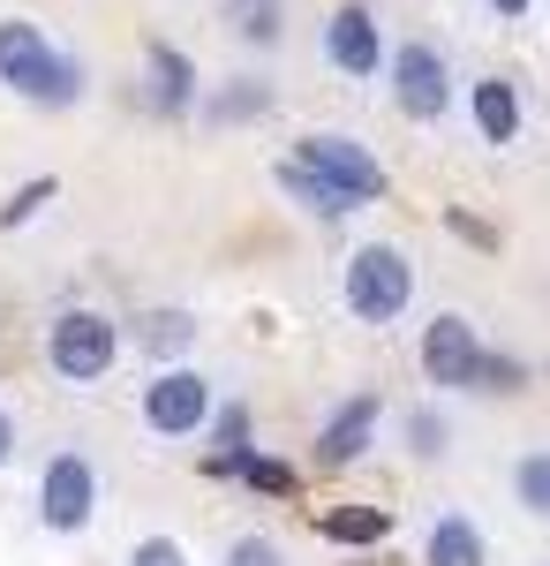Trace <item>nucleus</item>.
I'll use <instances>...</instances> for the list:
<instances>
[{"label": "nucleus", "mask_w": 550, "mask_h": 566, "mask_svg": "<svg viewBox=\"0 0 550 566\" xmlns=\"http://www.w3.org/2000/svg\"><path fill=\"white\" fill-rule=\"evenodd\" d=\"M226 15H234V39H250V45H279V0H234Z\"/></svg>", "instance_id": "obj_21"}, {"label": "nucleus", "mask_w": 550, "mask_h": 566, "mask_svg": "<svg viewBox=\"0 0 550 566\" xmlns=\"http://www.w3.org/2000/svg\"><path fill=\"white\" fill-rule=\"evenodd\" d=\"M512 506H520L528 522H550V446H528V453L512 461Z\"/></svg>", "instance_id": "obj_16"}, {"label": "nucleus", "mask_w": 550, "mask_h": 566, "mask_svg": "<svg viewBox=\"0 0 550 566\" xmlns=\"http://www.w3.org/2000/svg\"><path fill=\"white\" fill-rule=\"evenodd\" d=\"M423 378L437 392H475V363H483V340H475V317L461 310H437L423 325Z\"/></svg>", "instance_id": "obj_8"}, {"label": "nucleus", "mask_w": 550, "mask_h": 566, "mask_svg": "<svg viewBox=\"0 0 550 566\" xmlns=\"http://www.w3.org/2000/svg\"><path fill=\"white\" fill-rule=\"evenodd\" d=\"M136 340H144L151 355H189L197 348V317H189V310H151Z\"/></svg>", "instance_id": "obj_18"}, {"label": "nucleus", "mask_w": 550, "mask_h": 566, "mask_svg": "<svg viewBox=\"0 0 550 566\" xmlns=\"http://www.w3.org/2000/svg\"><path fill=\"white\" fill-rule=\"evenodd\" d=\"M295 167H309L317 181H332L339 197H355V205H370V197H384V167L370 144H355V136L339 129H309L295 144Z\"/></svg>", "instance_id": "obj_7"}, {"label": "nucleus", "mask_w": 550, "mask_h": 566, "mask_svg": "<svg viewBox=\"0 0 550 566\" xmlns=\"http://www.w3.org/2000/svg\"><path fill=\"white\" fill-rule=\"evenodd\" d=\"M8 461H15V416L0 408V469H8Z\"/></svg>", "instance_id": "obj_26"}, {"label": "nucleus", "mask_w": 550, "mask_h": 566, "mask_svg": "<svg viewBox=\"0 0 550 566\" xmlns=\"http://www.w3.org/2000/svg\"><path fill=\"white\" fill-rule=\"evenodd\" d=\"M423 566H490V536L467 514H437L423 536Z\"/></svg>", "instance_id": "obj_13"}, {"label": "nucleus", "mask_w": 550, "mask_h": 566, "mask_svg": "<svg viewBox=\"0 0 550 566\" xmlns=\"http://www.w3.org/2000/svg\"><path fill=\"white\" fill-rule=\"evenodd\" d=\"M520 386H528V363L483 348V363H475V392H520Z\"/></svg>", "instance_id": "obj_23"}, {"label": "nucleus", "mask_w": 550, "mask_h": 566, "mask_svg": "<svg viewBox=\"0 0 550 566\" xmlns=\"http://www.w3.org/2000/svg\"><path fill=\"white\" fill-rule=\"evenodd\" d=\"M384 53H392V39H384L378 8H362V0H347V8H332L325 15V61H332L339 76H355V84H370L384 69Z\"/></svg>", "instance_id": "obj_9"}, {"label": "nucleus", "mask_w": 550, "mask_h": 566, "mask_svg": "<svg viewBox=\"0 0 550 566\" xmlns=\"http://www.w3.org/2000/svg\"><path fill=\"white\" fill-rule=\"evenodd\" d=\"M408 453H415V461H445V453H453V423H445L437 408H415V416H408Z\"/></svg>", "instance_id": "obj_20"}, {"label": "nucleus", "mask_w": 550, "mask_h": 566, "mask_svg": "<svg viewBox=\"0 0 550 566\" xmlns=\"http://www.w3.org/2000/svg\"><path fill=\"white\" fill-rule=\"evenodd\" d=\"M0 84L23 106H39V114H68V106H84L91 76H84V61L61 53L31 15H0Z\"/></svg>", "instance_id": "obj_1"}, {"label": "nucleus", "mask_w": 550, "mask_h": 566, "mask_svg": "<svg viewBox=\"0 0 550 566\" xmlns=\"http://www.w3.org/2000/svg\"><path fill=\"white\" fill-rule=\"evenodd\" d=\"M279 189H287L309 219H347V212H355V197H339L332 181H317L309 167H295V159H279Z\"/></svg>", "instance_id": "obj_15"}, {"label": "nucleus", "mask_w": 550, "mask_h": 566, "mask_svg": "<svg viewBox=\"0 0 550 566\" xmlns=\"http://www.w3.org/2000/svg\"><path fill=\"white\" fill-rule=\"evenodd\" d=\"M53 197H61V181H53V175H31L23 189H15V197H8V205H0V234H15V227H31V219H39L45 205H53Z\"/></svg>", "instance_id": "obj_19"}, {"label": "nucleus", "mask_w": 550, "mask_h": 566, "mask_svg": "<svg viewBox=\"0 0 550 566\" xmlns=\"http://www.w3.org/2000/svg\"><path fill=\"white\" fill-rule=\"evenodd\" d=\"M490 8H498V15H528L536 0H490Z\"/></svg>", "instance_id": "obj_27"}, {"label": "nucleus", "mask_w": 550, "mask_h": 566, "mask_svg": "<svg viewBox=\"0 0 550 566\" xmlns=\"http://www.w3.org/2000/svg\"><path fill=\"white\" fill-rule=\"evenodd\" d=\"M45 363H53L61 386H98L121 363V325L106 310H61L45 325Z\"/></svg>", "instance_id": "obj_3"}, {"label": "nucleus", "mask_w": 550, "mask_h": 566, "mask_svg": "<svg viewBox=\"0 0 550 566\" xmlns=\"http://www.w3.org/2000/svg\"><path fill=\"white\" fill-rule=\"evenodd\" d=\"M339 303L355 325H392V317H408L415 303V258L400 250V242H362L355 258L339 264Z\"/></svg>", "instance_id": "obj_2"}, {"label": "nucleus", "mask_w": 550, "mask_h": 566, "mask_svg": "<svg viewBox=\"0 0 550 566\" xmlns=\"http://www.w3.org/2000/svg\"><path fill=\"white\" fill-rule=\"evenodd\" d=\"M317 536L347 544V552H370L392 536V506H332V514H317Z\"/></svg>", "instance_id": "obj_14"}, {"label": "nucleus", "mask_w": 550, "mask_h": 566, "mask_svg": "<svg viewBox=\"0 0 550 566\" xmlns=\"http://www.w3.org/2000/svg\"><path fill=\"white\" fill-rule=\"evenodd\" d=\"M234 476L250 483V491H264V499H287V491H295V469H287V461H264L256 446L234 461Z\"/></svg>", "instance_id": "obj_22"}, {"label": "nucleus", "mask_w": 550, "mask_h": 566, "mask_svg": "<svg viewBox=\"0 0 550 566\" xmlns=\"http://www.w3.org/2000/svg\"><path fill=\"white\" fill-rule=\"evenodd\" d=\"M128 566H189V552H181V536H144L128 552Z\"/></svg>", "instance_id": "obj_25"}, {"label": "nucleus", "mask_w": 550, "mask_h": 566, "mask_svg": "<svg viewBox=\"0 0 550 566\" xmlns=\"http://www.w3.org/2000/svg\"><path fill=\"white\" fill-rule=\"evenodd\" d=\"M226 566H287V552H279V544H272V536H234V544H226Z\"/></svg>", "instance_id": "obj_24"}, {"label": "nucleus", "mask_w": 550, "mask_h": 566, "mask_svg": "<svg viewBox=\"0 0 550 566\" xmlns=\"http://www.w3.org/2000/svg\"><path fill=\"white\" fill-rule=\"evenodd\" d=\"M378 423H384V400H378V392H355V400L339 408L332 423L317 431V461H325V469H347V461H362V453H370V438H378Z\"/></svg>", "instance_id": "obj_10"}, {"label": "nucleus", "mask_w": 550, "mask_h": 566, "mask_svg": "<svg viewBox=\"0 0 550 566\" xmlns=\"http://www.w3.org/2000/svg\"><path fill=\"white\" fill-rule=\"evenodd\" d=\"M144 69H151V114H189L197 106V61L181 53V45H151L144 53Z\"/></svg>", "instance_id": "obj_12"}, {"label": "nucleus", "mask_w": 550, "mask_h": 566, "mask_svg": "<svg viewBox=\"0 0 550 566\" xmlns=\"http://www.w3.org/2000/svg\"><path fill=\"white\" fill-rule=\"evenodd\" d=\"M39 522L53 528V536H84L91 522H98V461L91 453H53L39 469Z\"/></svg>", "instance_id": "obj_5"}, {"label": "nucleus", "mask_w": 550, "mask_h": 566, "mask_svg": "<svg viewBox=\"0 0 550 566\" xmlns=\"http://www.w3.org/2000/svg\"><path fill=\"white\" fill-rule=\"evenodd\" d=\"M212 378L204 370H189V363H167L151 386H144V431L151 438H197L212 423Z\"/></svg>", "instance_id": "obj_6"}, {"label": "nucleus", "mask_w": 550, "mask_h": 566, "mask_svg": "<svg viewBox=\"0 0 550 566\" xmlns=\"http://www.w3.org/2000/svg\"><path fill=\"white\" fill-rule=\"evenodd\" d=\"M467 114H475V136H483V144H498V151H506V144H520V122H528V114H520V84H512V76H483V84L467 91Z\"/></svg>", "instance_id": "obj_11"}, {"label": "nucleus", "mask_w": 550, "mask_h": 566, "mask_svg": "<svg viewBox=\"0 0 550 566\" xmlns=\"http://www.w3.org/2000/svg\"><path fill=\"white\" fill-rule=\"evenodd\" d=\"M384 84H392V106L408 122H445L453 114V61L430 39H408L384 53Z\"/></svg>", "instance_id": "obj_4"}, {"label": "nucleus", "mask_w": 550, "mask_h": 566, "mask_svg": "<svg viewBox=\"0 0 550 566\" xmlns=\"http://www.w3.org/2000/svg\"><path fill=\"white\" fill-rule=\"evenodd\" d=\"M264 106H272V91L250 84V76H234V84H219L212 98H204V122H212V129H234V122H256Z\"/></svg>", "instance_id": "obj_17"}]
</instances>
